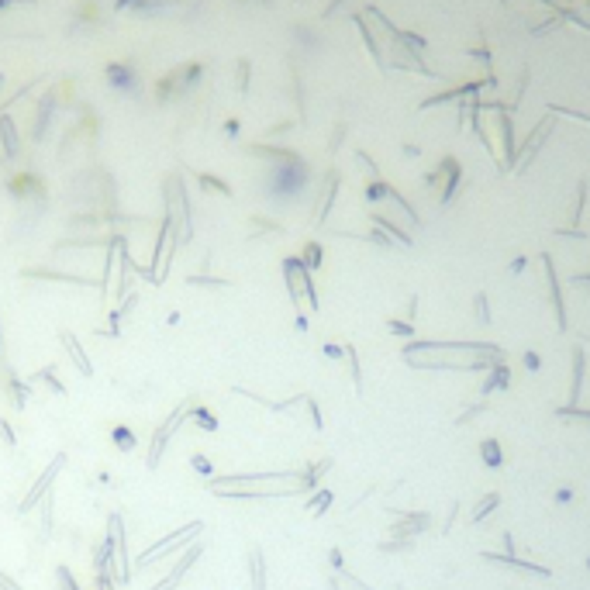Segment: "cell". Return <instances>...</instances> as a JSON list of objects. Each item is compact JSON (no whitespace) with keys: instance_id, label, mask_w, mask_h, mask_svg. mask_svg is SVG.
Segmentation results:
<instances>
[{"instance_id":"30","label":"cell","mask_w":590,"mask_h":590,"mask_svg":"<svg viewBox=\"0 0 590 590\" xmlns=\"http://www.w3.org/2000/svg\"><path fill=\"white\" fill-rule=\"evenodd\" d=\"M194 466H197L201 473H211V463H207L204 455H194Z\"/></svg>"},{"instance_id":"33","label":"cell","mask_w":590,"mask_h":590,"mask_svg":"<svg viewBox=\"0 0 590 590\" xmlns=\"http://www.w3.org/2000/svg\"><path fill=\"white\" fill-rule=\"evenodd\" d=\"M0 349H4V335H0Z\"/></svg>"},{"instance_id":"4","label":"cell","mask_w":590,"mask_h":590,"mask_svg":"<svg viewBox=\"0 0 590 590\" xmlns=\"http://www.w3.org/2000/svg\"><path fill=\"white\" fill-rule=\"evenodd\" d=\"M256 483H300V470H287V473H228V477H214L207 483V490H221V487H256Z\"/></svg>"},{"instance_id":"2","label":"cell","mask_w":590,"mask_h":590,"mask_svg":"<svg viewBox=\"0 0 590 590\" xmlns=\"http://www.w3.org/2000/svg\"><path fill=\"white\" fill-rule=\"evenodd\" d=\"M194 408H197V401H194V397H186V401H180V404L173 408V414L162 421L159 428H156V435H152V446H149V459H145V466H149V470H159L162 453H166L169 438L177 435V428H180L183 421H186V414H190Z\"/></svg>"},{"instance_id":"23","label":"cell","mask_w":590,"mask_h":590,"mask_svg":"<svg viewBox=\"0 0 590 590\" xmlns=\"http://www.w3.org/2000/svg\"><path fill=\"white\" fill-rule=\"evenodd\" d=\"M328 504H332V494H328V490H321V494H315V500L307 504V511H311V515H321Z\"/></svg>"},{"instance_id":"10","label":"cell","mask_w":590,"mask_h":590,"mask_svg":"<svg viewBox=\"0 0 590 590\" xmlns=\"http://www.w3.org/2000/svg\"><path fill=\"white\" fill-rule=\"evenodd\" d=\"M59 339H63V345H66V352H69V359H73V366H76V369H80L83 376H93V363H90V356L83 352L80 339H76L73 332H63Z\"/></svg>"},{"instance_id":"14","label":"cell","mask_w":590,"mask_h":590,"mask_svg":"<svg viewBox=\"0 0 590 590\" xmlns=\"http://www.w3.org/2000/svg\"><path fill=\"white\" fill-rule=\"evenodd\" d=\"M297 259L304 263V270H307V273H315L321 266V246H318V242H307V246H304V252H300Z\"/></svg>"},{"instance_id":"1","label":"cell","mask_w":590,"mask_h":590,"mask_svg":"<svg viewBox=\"0 0 590 590\" xmlns=\"http://www.w3.org/2000/svg\"><path fill=\"white\" fill-rule=\"evenodd\" d=\"M204 532V522H186L180 525V528H173L169 535H162L156 545H149L142 556H138V569L152 567V563H159V559H166L169 552H177V549H186V545L197 542V535Z\"/></svg>"},{"instance_id":"12","label":"cell","mask_w":590,"mask_h":590,"mask_svg":"<svg viewBox=\"0 0 590 590\" xmlns=\"http://www.w3.org/2000/svg\"><path fill=\"white\" fill-rule=\"evenodd\" d=\"M249 584L252 590H266V559L259 549H249Z\"/></svg>"},{"instance_id":"13","label":"cell","mask_w":590,"mask_h":590,"mask_svg":"<svg viewBox=\"0 0 590 590\" xmlns=\"http://www.w3.org/2000/svg\"><path fill=\"white\" fill-rule=\"evenodd\" d=\"M4 386H7V397H11V404H14V408H24V404H28V384H21L14 373H7Z\"/></svg>"},{"instance_id":"32","label":"cell","mask_w":590,"mask_h":590,"mask_svg":"<svg viewBox=\"0 0 590 590\" xmlns=\"http://www.w3.org/2000/svg\"><path fill=\"white\" fill-rule=\"evenodd\" d=\"M569 497H573V490H569V487H567V490H559V494H556V500H559V504H567Z\"/></svg>"},{"instance_id":"29","label":"cell","mask_w":590,"mask_h":590,"mask_svg":"<svg viewBox=\"0 0 590 590\" xmlns=\"http://www.w3.org/2000/svg\"><path fill=\"white\" fill-rule=\"evenodd\" d=\"M97 590H114V576H111V573H100V576H97Z\"/></svg>"},{"instance_id":"31","label":"cell","mask_w":590,"mask_h":590,"mask_svg":"<svg viewBox=\"0 0 590 590\" xmlns=\"http://www.w3.org/2000/svg\"><path fill=\"white\" fill-rule=\"evenodd\" d=\"M525 366H528V369H539V356H535V352H525Z\"/></svg>"},{"instance_id":"24","label":"cell","mask_w":590,"mask_h":590,"mask_svg":"<svg viewBox=\"0 0 590 590\" xmlns=\"http://www.w3.org/2000/svg\"><path fill=\"white\" fill-rule=\"evenodd\" d=\"M507 384H511V380H507V373H504V369H494V373H490V380L483 384V390H497V386H507Z\"/></svg>"},{"instance_id":"17","label":"cell","mask_w":590,"mask_h":590,"mask_svg":"<svg viewBox=\"0 0 590 590\" xmlns=\"http://www.w3.org/2000/svg\"><path fill=\"white\" fill-rule=\"evenodd\" d=\"M497 504H500V497H497V494H487V497H483V500L477 504V507H473L470 522H473V525H477V522H483V518H487V515H490V511H494Z\"/></svg>"},{"instance_id":"3","label":"cell","mask_w":590,"mask_h":590,"mask_svg":"<svg viewBox=\"0 0 590 590\" xmlns=\"http://www.w3.org/2000/svg\"><path fill=\"white\" fill-rule=\"evenodd\" d=\"M283 280H287V290H290V300H294L297 307H300V300L307 297V304L318 311V294H315V283H311V273L304 270V263L290 256V259H283Z\"/></svg>"},{"instance_id":"9","label":"cell","mask_w":590,"mask_h":590,"mask_svg":"<svg viewBox=\"0 0 590 590\" xmlns=\"http://www.w3.org/2000/svg\"><path fill=\"white\" fill-rule=\"evenodd\" d=\"M24 280H52V283H73V287H100V280L90 276H76V273H63V270H24Z\"/></svg>"},{"instance_id":"11","label":"cell","mask_w":590,"mask_h":590,"mask_svg":"<svg viewBox=\"0 0 590 590\" xmlns=\"http://www.w3.org/2000/svg\"><path fill=\"white\" fill-rule=\"evenodd\" d=\"M421 528H428V515H404L401 522L390 528V535H397V539H411V535H418Z\"/></svg>"},{"instance_id":"27","label":"cell","mask_w":590,"mask_h":590,"mask_svg":"<svg viewBox=\"0 0 590 590\" xmlns=\"http://www.w3.org/2000/svg\"><path fill=\"white\" fill-rule=\"evenodd\" d=\"M325 356H328V359H342V356H345V345H332V342H328V345H325Z\"/></svg>"},{"instance_id":"5","label":"cell","mask_w":590,"mask_h":590,"mask_svg":"<svg viewBox=\"0 0 590 590\" xmlns=\"http://www.w3.org/2000/svg\"><path fill=\"white\" fill-rule=\"evenodd\" d=\"M107 539L114 545V584H128L132 580V559H128V545H125V522H121V515L107 518Z\"/></svg>"},{"instance_id":"16","label":"cell","mask_w":590,"mask_h":590,"mask_svg":"<svg viewBox=\"0 0 590 590\" xmlns=\"http://www.w3.org/2000/svg\"><path fill=\"white\" fill-rule=\"evenodd\" d=\"M111 438L121 453H132V449H135V435H132V428H125V425H117V428L111 431Z\"/></svg>"},{"instance_id":"19","label":"cell","mask_w":590,"mask_h":590,"mask_svg":"<svg viewBox=\"0 0 590 590\" xmlns=\"http://www.w3.org/2000/svg\"><path fill=\"white\" fill-rule=\"evenodd\" d=\"M186 283H190V287H228L225 276H204V273H190Z\"/></svg>"},{"instance_id":"18","label":"cell","mask_w":590,"mask_h":590,"mask_svg":"<svg viewBox=\"0 0 590 590\" xmlns=\"http://www.w3.org/2000/svg\"><path fill=\"white\" fill-rule=\"evenodd\" d=\"M480 455H483L487 466H500V446L494 438H483V442H480Z\"/></svg>"},{"instance_id":"15","label":"cell","mask_w":590,"mask_h":590,"mask_svg":"<svg viewBox=\"0 0 590 590\" xmlns=\"http://www.w3.org/2000/svg\"><path fill=\"white\" fill-rule=\"evenodd\" d=\"M31 380H42V384L48 386V390H56V394H66V386H63V380L56 376V366H46V369H38Z\"/></svg>"},{"instance_id":"25","label":"cell","mask_w":590,"mask_h":590,"mask_svg":"<svg viewBox=\"0 0 590 590\" xmlns=\"http://www.w3.org/2000/svg\"><path fill=\"white\" fill-rule=\"evenodd\" d=\"M473 311H477L480 321H490V307H487V297L477 294V300H473Z\"/></svg>"},{"instance_id":"20","label":"cell","mask_w":590,"mask_h":590,"mask_svg":"<svg viewBox=\"0 0 590 590\" xmlns=\"http://www.w3.org/2000/svg\"><path fill=\"white\" fill-rule=\"evenodd\" d=\"M194 421H197V425H201L204 431H214V428H218V421H214V418H211V414H207V411L201 408V404L194 408Z\"/></svg>"},{"instance_id":"22","label":"cell","mask_w":590,"mask_h":590,"mask_svg":"<svg viewBox=\"0 0 590 590\" xmlns=\"http://www.w3.org/2000/svg\"><path fill=\"white\" fill-rule=\"evenodd\" d=\"M56 580H59V590H80V584L73 580V573H69L66 567L56 569Z\"/></svg>"},{"instance_id":"7","label":"cell","mask_w":590,"mask_h":590,"mask_svg":"<svg viewBox=\"0 0 590 590\" xmlns=\"http://www.w3.org/2000/svg\"><path fill=\"white\" fill-rule=\"evenodd\" d=\"M218 497L228 500H270V497H290V494H304L300 483L294 487H221V490H211Z\"/></svg>"},{"instance_id":"26","label":"cell","mask_w":590,"mask_h":590,"mask_svg":"<svg viewBox=\"0 0 590 590\" xmlns=\"http://www.w3.org/2000/svg\"><path fill=\"white\" fill-rule=\"evenodd\" d=\"M0 590H24V587L18 584V580H11V576H7V573L0 569Z\"/></svg>"},{"instance_id":"21","label":"cell","mask_w":590,"mask_h":590,"mask_svg":"<svg viewBox=\"0 0 590 590\" xmlns=\"http://www.w3.org/2000/svg\"><path fill=\"white\" fill-rule=\"evenodd\" d=\"M201 183H204L207 190H214V194H221V197H231V186H228L225 180H214V177H201Z\"/></svg>"},{"instance_id":"28","label":"cell","mask_w":590,"mask_h":590,"mask_svg":"<svg viewBox=\"0 0 590 590\" xmlns=\"http://www.w3.org/2000/svg\"><path fill=\"white\" fill-rule=\"evenodd\" d=\"M0 435H4V442H7V446H14V442H18V438H14V431H11V425H7L4 418H0Z\"/></svg>"},{"instance_id":"8","label":"cell","mask_w":590,"mask_h":590,"mask_svg":"<svg viewBox=\"0 0 590 590\" xmlns=\"http://www.w3.org/2000/svg\"><path fill=\"white\" fill-rule=\"evenodd\" d=\"M201 556H204V545H201V542L186 545V549L180 552V559L169 567V573H166V576H162V580L152 590H177L183 584V576L190 573V567H197V559H201Z\"/></svg>"},{"instance_id":"6","label":"cell","mask_w":590,"mask_h":590,"mask_svg":"<svg viewBox=\"0 0 590 590\" xmlns=\"http://www.w3.org/2000/svg\"><path fill=\"white\" fill-rule=\"evenodd\" d=\"M63 466H66V453L56 455V459L48 463L46 470H42V477L35 480V487H31V490L24 494V500H21V515H28V511H31V507H35L38 500H46L48 494H52V483H56V477L63 473Z\"/></svg>"}]
</instances>
